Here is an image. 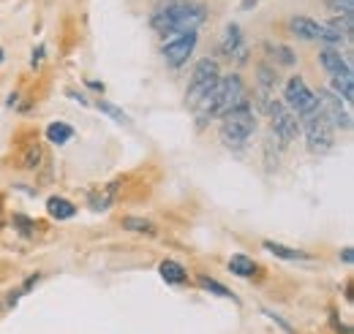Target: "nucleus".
Listing matches in <instances>:
<instances>
[{
    "mask_svg": "<svg viewBox=\"0 0 354 334\" xmlns=\"http://www.w3.org/2000/svg\"><path fill=\"white\" fill-rule=\"evenodd\" d=\"M207 22V8L202 3L180 0V3H167L158 11H153L150 25L158 36H185L196 33Z\"/></svg>",
    "mask_w": 354,
    "mask_h": 334,
    "instance_id": "f257e3e1",
    "label": "nucleus"
},
{
    "mask_svg": "<svg viewBox=\"0 0 354 334\" xmlns=\"http://www.w3.org/2000/svg\"><path fill=\"white\" fill-rule=\"evenodd\" d=\"M245 101V87H243V79L237 74H229V77H221L218 84L213 87V92L194 109L199 115V123L205 126L207 120H216V117H223L226 112H232L234 106H240Z\"/></svg>",
    "mask_w": 354,
    "mask_h": 334,
    "instance_id": "f03ea898",
    "label": "nucleus"
},
{
    "mask_svg": "<svg viewBox=\"0 0 354 334\" xmlns=\"http://www.w3.org/2000/svg\"><path fill=\"white\" fill-rule=\"evenodd\" d=\"M257 130V117H254V109L248 106V101H243L240 106H234L232 112H226L221 117V128H218V136H221V144L229 150H243L248 144V139L254 136Z\"/></svg>",
    "mask_w": 354,
    "mask_h": 334,
    "instance_id": "7ed1b4c3",
    "label": "nucleus"
},
{
    "mask_svg": "<svg viewBox=\"0 0 354 334\" xmlns=\"http://www.w3.org/2000/svg\"><path fill=\"white\" fill-rule=\"evenodd\" d=\"M300 130L306 133V144L313 155H324L335 144V128L330 126V120L324 117V112L319 106L300 117Z\"/></svg>",
    "mask_w": 354,
    "mask_h": 334,
    "instance_id": "20e7f679",
    "label": "nucleus"
},
{
    "mask_svg": "<svg viewBox=\"0 0 354 334\" xmlns=\"http://www.w3.org/2000/svg\"><path fill=\"white\" fill-rule=\"evenodd\" d=\"M218 79H221V68H218V63L210 60V57L199 60V63L194 66L191 82H188V90H185V104H188L191 109H196V106L213 92V87L218 84Z\"/></svg>",
    "mask_w": 354,
    "mask_h": 334,
    "instance_id": "39448f33",
    "label": "nucleus"
},
{
    "mask_svg": "<svg viewBox=\"0 0 354 334\" xmlns=\"http://www.w3.org/2000/svg\"><path fill=\"white\" fill-rule=\"evenodd\" d=\"M265 112L270 115L272 133H275L283 144H289V141H295V139L300 136V120H297V115H295L283 101H272Z\"/></svg>",
    "mask_w": 354,
    "mask_h": 334,
    "instance_id": "423d86ee",
    "label": "nucleus"
},
{
    "mask_svg": "<svg viewBox=\"0 0 354 334\" xmlns=\"http://www.w3.org/2000/svg\"><path fill=\"white\" fill-rule=\"evenodd\" d=\"M283 104L297 115V120L303 117V115H308L313 112L316 106H319V101H316V92L310 90L306 79L303 77H292L286 87H283Z\"/></svg>",
    "mask_w": 354,
    "mask_h": 334,
    "instance_id": "0eeeda50",
    "label": "nucleus"
},
{
    "mask_svg": "<svg viewBox=\"0 0 354 334\" xmlns=\"http://www.w3.org/2000/svg\"><path fill=\"white\" fill-rule=\"evenodd\" d=\"M316 101H319V109L324 112V117L330 120V126L341 128V130L352 128V109H349V104L341 101L330 87H322L316 92Z\"/></svg>",
    "mask_w": 354,
    "mask_h": 334,
    "instance_id": "6e6552de",
    "label": "nucleus"
},
{
    "mask_svg": "<svg viewBox=\"0 0 354 334\" xmlns=\"http://www.w3.org/2000/svg\"><path fill=\"white\" fill-rule=\"evenodd\" d=\"M289 30L297 36V39H306V41H324L327 46H341V36L335 30H330L327 25L308 19V17H292L289 19Z\"/></svg>",
    "mask_w": 354,
    "mask_h": 334,
    "instance_id": "1a4fd4ad",
    "label": "nucleus"
},
{
    "mask_svg": "<svg viewBox=\"0 0 354 334\" xmlns=\"http://www.w3.org/2000/svg\"><path fill=\"white\" fill-rule=\"evenodd\" d=\"M196 41H199L196 33H185V36H177V39H172V41H167L164 43V49H161L164 63H167L169 68H183V66L188 63V57L194 55Z\"/></svg>",
    "mask_w": 354,
    "mask_h": 334,
    "instance_id": "9d476101",
    "label": "nucleus"
},
{
    "mask_svg": "<svg viewBox=\"0 0 354 334\" xmlns=\"http://www.w3.org/2000/svg\"><path fill=\"white\" fill-rule=\"evenodd\" d=\"M319 63H322V68H324L333 79H354L352 63L341 55L338 46H324V49L319 52Z\"/></svg>",
    "mask_w": 354,
    "mask_h": 334,
    "instance_id": "9b49d317",
    "label": "nucleus"
},
{
    "mask_svg": "<svg viewBox=\"0 0 354 334\" xmlns=\"http://www.w3.org/2000/svg\"><path fill=\"white\" fill-rule=\"evenodd\" d=\"M218 52H221L223 57H237V60H243V52H245V41H243V30H240V25H226V30H223V39L218 43Z\"/></svg>",
    "mask_w": 354,
    "mask_h": 334,
    "instance_id": "f8f14e48",
    "label": "nucleus"
},
{
    "mask_svg": "<svg viewBox=\"0 0 354 334\" xmlns=\"http://www.w3.org/2000/svg\"><path fill=\"white\" fill-rule=\"evenodd\" d=\"M158 275H161L169 286H183V283L188 280L185 266H183L180 261H172V258H167V261H161V264H158Z\"/></svg>",
    "mask_w": 354,
    "mask_h": 334,
    "instance_id": "ddd939ff",
    "label": "nucleus"
},
{
    "mask_svg": "<svg viewBox=\"0 0 354 334\" xmlns=\"http://www.w3.org/2000/svg\"><path fill=\"white\" fill-rule=\"evenodd\" d=\"M265 250L272 253L275 258H283V261H310L313 255L306 250H297V248H289V245H281V242H272L267 239L265 242Z\"/></svg>",
    "mask_w": 354,
    "mask_h": 334,
    "instance_id": "4468645a",
    "label": "nucleus"
},
{
    "mask_svg": "<svg viewBox=\"0 0 354 334\" xmlns=\"http://www.w3.org/2000/svg\"><path fill=\"white\" fill-rule=\"evenodd\" d=\"M46 212H49V217H55V220H71V217L77 215V204H71V202L63 199V196H52V199L46 202Z\"/></svg>",
    "mask_w": 354,
    "mask_h": 334,
    "instance_id": "2eb2a0df",
    "label": "nucleus"
},
{
    "mask_svg": "<svg viewBox=\"0 0 354 334\" xmlns=\"http://www.w3.org/2000/svg\"><path fill=\"white\" fill-rule=\"evenodd\" d=\"M257 261L254 258H248V255H243V253H237V255H232L229 258V272L232 275H237V277H254L257 275Z\"/></svg>",
    "mask_w": 354,
    "mask_h": 334,
    "instance_id": "dca6fc26",
    "label": "nucleus"
},
{
    "mask_svg": "<svg viewBox=\"0 0 354 334\" xmlns=\"http://www.w3.org/2000/svg\"><path fill=\"white\" fill-rule=\"evenodd\" d=\"M196 283H199V288H202V291L213 293V296H221V299H229V302H240V299L229 291L223 283L213 280V277H207V275H199V277H196Z\"/></svg>",
    "mask_w": 354,
    "mask_h": 334,
    "instance_id": "f3484780",
    "label": "nucleus"
},
{
    "mask_svg": "<svg viewBox=\"0 0 354 334\" xmlns=\"http://www.w3.org/2000/svg\"><path fill=\"white\" fill-rule=\"evenodd\" d=\"M115 196H118V182H109L104 190H98L95 196H90V207L95 209V212H104V209L112 207Z\"/></svg>",
    "mask_w": 354,
    "mask_h": 334,
    "instance_id": "a211bd4d",
    "label": "nucleus"
},
{
    "mask_svg": "<svg viewBox=\"0 0 354 334\" xmlns=\"http://www.w3.org/2000/svg\"><path fill=\"white\" fill-rule=\"evenodd\" d=\"M46 139L52 144H66L68 139H74V128L68 123H52V126H46Z\"/></svg>",
    "mask_w": 354,
    "mask_h": 334,
    "instance_id": "6ab92c4d",
    "label": "nucleus"
},
{
    "mask_svg": "<svg viewBox=\"0 0 354 334\" xmlns=\"http://www.w3.org/2000/svg\"><path fill=\"white\" fill-rule=\"evenodd\" d=\"M327 28L335 30V33H338L341 39H346V41L354 39V17H333V19L327 22Z\"/></svg>",
    "mask_w": 354,
    "mask_h": 334,
    "instance_id": "aec40b11",
    "label": "nucleus"
},
{
    "mask_svg": "<svg viewBox=\"0 0 354 334\" xmlns=\"http://www.w3.org/2000/svg\"><path fill=\"white\" fill-rule=\"evenodd\" d=\"M123 228L126 231H136V234H147V237H156V226L150 223V220H145V217H123Z\"/></svg>",
    "mask_w": 354,
    "mask_h": 334,
    "instance_id": "412c9836",
    "label": "nucleus"
},
{
    "mask_svg": "<svg viewBox=\"0 0 354 334\" xmlns=\"http://www.w3.org/2000/svg\"><path fill=\"white\" fill-rule=\"evenodd\" d=\"M330 90H333L341 101H346V104L354 101V79H333V82H330Z\"/></svg>",
    "mask_w": 354,
    "mask_h": 334,
    "instance_id": "4be33fe9",
    "label": "nucleus"
},
{
    "mask_svg": "<svg viewBox=\"0 0 354 334\" xmlns=\"http://www.w3.org/2000/svg\"><path fill=\"white\" fill-rule=\"evenodd\" d=\"M270 55H272V60H275L278 66H295V63H297V55H295L289 46H272Z\"/></svg>",
    "mask_w": 354,
    "mask_h": 334,
    "instance_id": "5701e85b",
    "label": "nucleus"
},
{
    "mask_svg": "<svg viewBox=\"0 0 354 334\" xmlns=\"http://www.w3.org/2000/svg\"><path fill=\"white\" fill-rule=\"evenodd\" d=\"M327 8L335 17H354V0H327Z\"/></svg>",
    "mask_w": 354,
    "mask_h": 334,
    "instance_id": "b1692460",
    "label": "nucleus"
},
{
    "mask_svg": "<svg viewBox=\"0 0 354 334\" xmlns=\"http://www.w3.org/2000/svg\"><path fill=\"white\" fill-rule=\"evenodd\" d=\"M39 164H41V147L39 144H30L22 153V168H36Z\"/></svg>",
    "mask_w": 354,
    "mask_h": 334,
    "instance_id": "393cba45",
    "label": "nucleus"
},
{
    "mask_svg": "<svg viewBox=\"0 0 354 334\" xmlns=\"http://www.w3.org/2000/svg\"><path fill=\"white\" fill-rule=\"evenodd\" d=\"M98 109L104 112V115H109L112 120H118V123H129V115L120 109V106H115V104H109V101H98Z\"/></svg>",
    "mask_w": 354,
    "mask_h": 334,
    "instance_id": "a878e982",
    "label": "nucleus"
},
{
    "mask_svg": "<svg viewBox=\"0 0 354 334\" xmlns=\"http://www.w3.org/2000/svg\"><path fill=\"white\" fill-rule=\"evenodd\" d=\"M14 223H17V231H19L22 237H30V234H33V228H30L33 220H30V217H25V215H14Z\"/></svg>",
    "mask_w": 354,
    "mask_h": 334,
    "instance_id": "bb28decb",
    "label": "nucleus"
},
{
    "mask_svg": "<svg viewBox=\"0 0 354 334\" xmlns=\"http://www.w3.org/2000/svg\"><path fill=\"white\" fill-rule=\"evenodd\" d=\"M44 46H39V49H33V57H30V66H33V68H39V63H41V60H44Z\"/></svg>",
    "mask_w": 354,
    "mask_h": 334,
    "instance_id": "cd10ccee",
    "label": "nucleus"
},
{
    "mask_svg": "<svg viewBox=\"0 0 354 334\" xmlns=\"http://www.w3.org/2000/svg\"><path fill=\"white\" fill-rule=\"evenodd\" d=\"M341 261H344V264H352V261H354V250H352V248H344V253H341Z\"/></svg>",
    "mask_w": 354,
    "mask_h": 334,
    "instance_id": "c85d7f7f",
    "label": "nucleus"
},
{
    "mask_svg": "<svg viewBox=\"0 0 354 334\" xmlns=\"http://www.w3.org/2000/svg\"><path fill=\"white\" fill-rule=\"evenodd\" d=\"M243 8H245V11H251V8H257V0H243Z\"/></svg>",
    "mask_w": 354,
    "mask_h": 334,
    "instance_id": "c756f323",
    "label": "nucleus"
},
{
    "mask_svg": "<svg viewBox=\"0 0 354 334\" xmlns=\"http://www.w3.org/2000/svg\"><path fill=\"white\" fill-rule=\"evenodd\" d=\"M0 63H3V46H0Z\"/></svg>",
    "mask_w": 354,
    "mask_h": 334,
    "instance_id": "7c9ffc66",
    "label": "nucleus"
}]
</instances>
